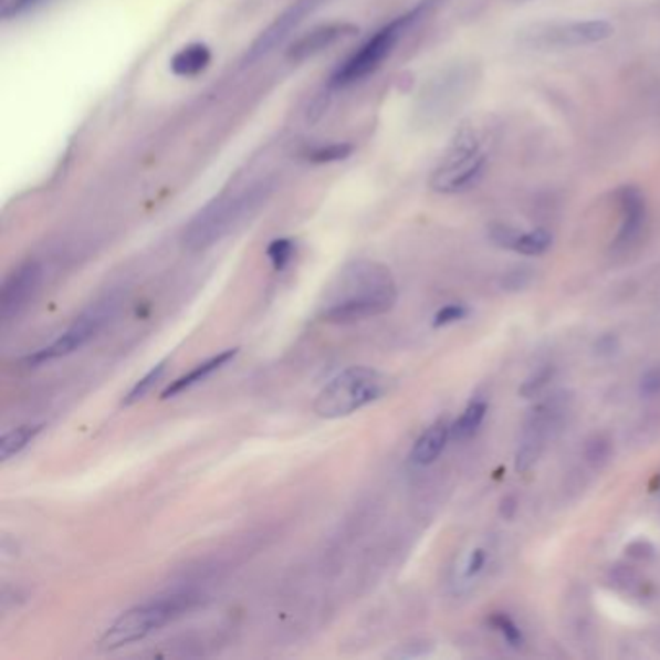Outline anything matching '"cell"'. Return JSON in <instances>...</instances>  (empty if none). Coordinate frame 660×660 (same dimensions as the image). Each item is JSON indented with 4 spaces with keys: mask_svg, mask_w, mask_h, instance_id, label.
Returning <instances> with one entry per match:
<instances>
[{
    "mask_svg": "<svg viewBox=\"0 0 660 660\" xmlns=\"http://www.w3.org/2000/svg\"><path fill=\"white\" fill-rule=\"evenodd\" d=\"M397 303V285L386 265L358 260L345 265L326 289L319 316L332 324H353L391 311Z\"/></svg>",
    "mask_w": 660,
    "mask_h": 660,
    "instance_id": "6da1fadb",
    "label": "cell"
},
{
    "mask_svg": "<svg viewBox=\"0 0 660 660\" xmlns=\"http://www.w3.org/2000/svg\"><path fill=\"white\" fill-rule=\"evenodd\" d=\"M492 144L489 126L476 123L459 126L430 177V188L440 195H461L476 187L489 169Z\"/></svg>",
    "mask_w": 660,
    "mask_h": 660,
    "instance_id": "7a4b0ae2",
    "label": "cell"
},
{
    "mask_svg": "<svg viewBox=\"0 0 660 660\" xmlns=\"http://www.w3.org/2000/svg\"><path fill=\"white\" fill-rule=\"evenodd\" d=\"M389 389V378L368 366H350L334 380L327 381L314 401V411L322 419H342L378 401Z\"/></svg>",
    "mask_w": 660,
    "mask_h": 660,
    "instance_id": "3957f363",
    "label": "cell"
},
{
    "mask_svg": "<svg viewBox=\"0 0 660 660\" xmlns=\"http://www.w3.org/2000/svg\"><path fill=\"white\" fill-rule=\"evenodd\" d=\"M265 198V188H249L239 195H223L208 203L185 231L188 249L203 250L221 241L234 227L254 213Z\"/></svg>",
    "mask_w": 660,
    "mask_h": 660,
    "instance_id": "277c9868",
    "label": "cell"
},
{
    "mask_svg": "<svg viewBox=\"0 0 660 660\" xmlns=\"http://www.w3.org/2000/svg\"><path fill=\"white\" fill-rule=\"evenodd\" d=\"M434 2L436 0H422L417 9H412L404 17L396 18L386 28H381L380 32L374 33L373 38L366 41L365 45L358 49L355 55H350L335 71L332 86H350V84L360 82V80H365L366 76H370V74L378 71L384 61L394 53V49L397 48V43L404 38L405 32H409L412 25L419 22L420 18L428 14V10L432 9Z\"/></svg>",
    "mask_w": 660,
    "mask_h": 660,
    "instance_id": "5b68a950",
    "label": "cell"
},
{
    "mask_svg": "<svg viewBox=\"0 0 660 660\" xmlns=\"http://www.w3.org/2000/svg\"><path fill=\"white\" fill-rule=\"evenodd\" d=\"M195 603L190 595H171V597L154 598L146 605L130 608L118 616L115 624L103 633L99 647L103 651H115L125 645L136 643L151 631L164 628L169 621L179 618Z\"/></svg>",
    "mask_w": 660,
    "mask_h": 660,
    "instance_id": "8992f818",
    "label": "cell"
},
{
    "mask_svg": "<svg viewBox=\"0 0 660 660\" xmlns=\"http://www.w3.org/2000/svg\"><path fill=\"white\" fill-rule=\"evenodd\" d=\"M614 35V25L605 20L535 25L523 33V43L535 49H574L600 43Z\"/></svg>",
    "mask_w": 660,
    "mask_h": 660,
    "instance_id": "52a82bcc",
    "label": "cell"
},
{
    "mask_svg": "<svg viewBox=\"0 0 660 660\" xmlns=\"http://www.w3.org/2000/svg\"><path fill=\"white\" fill-rule=\"evenodd\" d=\"M41 283V268L38 262H25L10 273L0 291V316L4 322L17 318L32 301Z\"/></svg>",
    "mask_w": 660,
    "mask_h": 660,
    "instance_id": "ba28073f",
    "label": "cell"
},
{
    "mask_svg": "<svg viewBox=\"0 0 660 660\" xmlns=\"http://www.w3.org/2000/svg\"><path fill=\"white\" fill-rule=\"evenodd\" d=\"M102 312H90L84 314L82 318L76 319V324L66 329L59 339L43 347V349L33 353L32 357H28V365L38 366L56 360V358L69 357L74 350H78L80 347H84L92 337H94L103 326Z\"/></svg>",
    "mask_w": 660,
    "mask_h": 660,
    "instance_id": "9c48e42d",
    "label": "cell"
},
{
    "mask_svg": "<svg viewBox=\"0 0 660 660\" xmlns=\"http://www.w3.org/2000/svg\"><path fill=\"white\" fill-rule=\"evenodd\" d=\"M556 419V407L554 404L541 405L531 412L523 438H521L520 450H517V471H528L535 465L536 459L543 453L544 443L548 440L552 425Z\"/></svg>",
    "mask_w": 660,
    "mask_h": 660,
    "instance_id": "30bf717a",
    "label": "cell"
},
{
    "mask_svg": "<svg viewBox=\"0 0 660 660\" xmlns=\"http://www.w3.org/2000/svg\"><path fill=\"white\" fill-rule=\"evenodd\" d=\"M316 4H318V0H298L295 7H291L285 14H281V17L277 18V20H275V22H273L260 38H258L256 43L250 49V63L268 55L270 51H273V49L281 45L283 41L287 40L291 32L295 30L296 25L303 22L304 18L311 14V10L314 9Z\"/></svg>",
    "mask_w": 660,
    "mask_h": 660,
    "instance_id": "8fae6325",
    "label": "cell"
},
{
    "mask_svg": "<svg viewBox=\"0 0 660 660\" xmlns=\"http://www.w3.org/2000/svg\"><path fill=\"white\" fill-rule=\"evenodd\" d=\"M357 32L358 28H355L353 24H339V22H335V24L318 25V28H314L311 32L301 35L291 45V49L287 51V59L289 61H293V63H303V61H308L312 56L319 55L322 51L332 48L337 41L350 38V35H355Z\"/></svg>",
    "mask_w": 660,
    "mask_h": 660,
    "instance_id": "7c38bea8",
    "label": "cell"
},
{
    "mask_svg": "<svg viewBox=\"0 0 660 660\" xmlns=\"http://www.w3.org/2000/svg\"><path fill=\"white\" fill-rule=\"evenodd\" d=\"M616 200L620 206L621 226L618 237L614 241V249L624 250L631 247L641 234L647 216V206L641 190L636 187H621L616 192Z\"/></svg>",
    "mask_w": 660,
    "mask_h": 660,
    "instance_id": "4fadbf2b",
    "label": "cell"
},
{
    "mask_svg": "<svg viewBox=\"0 0 660 660\" xmlns=\"http://www.w3.org/2000/svg\"><path fill=\"white\" fill-rule=\"evenodd\" d=\"M489 237L500 249L512 250L523 256H541L552 244V233L546 229L520 231L515 227L492 226Z\"/></svg>",
    "mask_w": 660,
    "mask_h": 660,
    "instance_id": "5bb4252c",
    "label": "cell"
},
{
    "mask_svg": "<svg viewBox=\"0 0 660 660\" xmlns=\"http://www.w3.org/2000/svg\"><path fill=\"white\" fill-rule=\"evenodd\" d=\"M451 438V427L446 422H436L422 432L419 440L415 442L411 451V463L417 467L432 465L436 459L440 458L446 443Z\"/></svg>",
    "mask_w": 660,
    "mask_h": 660,
    "instance_id": "9a60e30c",
    "label": "cell"
},
{
    "mask_svg": "<svg viewBox=\"0 0 660 660\" xmlns=\"http://www.w3.org/2000/svg\"><path fill=\"white\" fill-rule=\"evenodd\" d=\"M211 64V51L203 43H190L187 48L177 51L171 59L172 74L180 78H196L208 71Z\"/></svg>",
    "mask_w": 660,
    "mask_h": 660,
    "instance_id": "2e32d148",
    "label": "cell"
},
{
    "mask_svg": "<svg viewBox=\"0 0 660 660\" xmlns=\"http://www.w3.org/2000/svg\"><path fill=\"white\" fill-rule=\"evenodd\" d=\"M237 353H239V349L223 350V353H219L218 357H211L210 360L196 366L195 370H190L185 376H180L177 380L171 381V386L164 391V399L179 396L185 389L192 388L196 384L206 380L211 374L218 373L219 368H223L229 360H233L237 357Z\"/></svg>",
    "mask_w": 660,
    "mask_h": 660,
    "instance_id": "e0dca14e",
    "label": "cell"
},
{
    "mask_svg": "<svg viewBox=\"0 0 660 660\" xmlns=\"http://www.w3.org/2000/svg\"><path fill=\"white\" fill-rule=\"evenodd\" d=\"M41 430H43V425H22V427L7 432L0 440V459L9 461L18 455L28 443L35 440V436L40 434Z\"/></svg>",
    "mask_w": 660,
    "mask_h": 660,
    "instance_id": "ac0fdd59",
    "label": "cell"
},
{
    "mask_svg": "<svg viewBox=\"0 0 660 660\" xmlns=\"http://www.w3.org/2000/svg\"><path fill=\"white\" fill-rule=\"evenodd\" d=\"M486 409H489V407H486L484 401H473V404H469V407L463 411V415L453 422V427H451V438H453V440H459V442L473 438V436L476 434V430L481 428L482 420L486 417Z\"/></svg>",
    "mask_w": 660,
    "mask_h": 660,
    "instance_id": "d6986e66",
    "label": "cell"
},
{
    "mask_svg": "<svg viewBox=\"0 0 660 660\" xmlns=\"http://www.w3.org/2000/svg\"><path fill=\"white\" fill-rule=\"evenodd\" d=\"M355 151L353 144L347 142H335V144H327V146H319L306 154V161L314 165L337 164V161H345L350 154Z\"/></svg>",
    "mask_w": 660,
    "mask_h": 660,
    "instance_id": "ffe728a7",
    "label": "cell"
},
{
    "mask_svg": "<svg viewBox=\"0 0 660 660\" xmlns=\"http://www.w3.org/2000/svg\"><path fill=\"white\" fill-rule=\"evenodd\" d=\"M164 373L165 363L157 365L156 368H151V370H149V373L146 374L142 380L136 381V386H134V388L130 389V394L126 396L125 405L138 404L140 399H144V397L148 396L149 391H151V388H154L157 381H159V378L164 376Z\"/></svg>",
    "mask_w": 660,
    "mask_h": 660,
    "instance_id": "44dd1931",
    "label": "cell"
},
{
    "mask_svg": "<svg viewBox=\"0 0 660 660\" xmlns=\"http://www.w3.org/2000/svg\"><path fill=\"white\" fill-rule=\"evenodd\" d=\"M293 254H295V244L289 239H275L268 247V258L277 272L287 268L289 262L293 260Z\"/></svg>",
    "mask_w": 660,
    "mask_h": 660,
    "instance_id": "7402d4cb",
    "label": "cell"
},
{
    "mask_svg": "<svg viewBox=\"0 0 660 660\" xmlns=\"http://www.w3.org/2000/svg\"><path fill=\"white\" fill-rule=\"evenodd\" d=\"M490 624L504 636L505 641L512 645V647H521L523 645V636H521V629L513 624L512 618H507L505 614H494L490 618Z\"/></svg>",
    "mask_w": 660,
    "mask_h": 660,
    "instance_id": "603a6c76",
    "label": "cell"
},
{
    "mask_svg": "<svg viewBox=\"0 0 660 660\" xmlns=\"http://www.w3.org/2000/svg\"><path fill=\"white\" fill-rule=\"evenodd\" d=\"M467 314H469V308L463 306V304H448V306H443L442 311H438V314H436L434 327L450 326V324L461 322V319L467 318Z\"/></svg>",
    "mask_w": 660,
    "mask_h": 660,
    "instance_id": "cb8c5ba5",
    "label": "cell"
},
{
    "mask_svg": "<svg viewBox=\"0 0 660 660\" xmlns=\"http://www.w3.org/2000/svg\"><path fill=\"white\" fill-rule=\"evenodd\" d=\"M552 378V368L551 366H546L543 368L541 373H536L533 378H528L525 384H523V388H521V396L525 397H535L543 391L546 386H548V381Z\"/></svg>",
    "mask_w": 660,
    "mask_h": 660,
    "instance_id": "d4e9b609",
    "label": "cell"
},
{
    "mask_svg": "<svg viewBox=\"0 0 660 660\" xmlns=\"http://www.w3.org/2000/svg\"><path fill=\"white\" fill-rule=\"evenodd\" d=\"M608 455H610V442L603 436H595L587 446V459L593 465H600L605 463Z\"/></svg>",
    "mask_w": 660,
    "mask_h": 660,
    "instance_id": "484cf974",
    "label": "cell"
},
{
    "mask_svg": "<svg viewBox=\"0 0 660 660\" xmlns=\"http://www.w3.org/2000/svg\"><path fill=\"white\" fill-rule=\"evenodd\" d=\"M639 391L643 397L660 396V366H654L649 373L645 374L639 384Z\"/></svg>",
    "mask_w": 660,
    "mask_h": 660,
    "instance_id": "4316f807",
    "label": "cell"
},
{
    "mask_svg": "<svg viewBox=\"0 0 660 660\" xmlns=\"http://www.w3.org/2000/svg\"><path fill=\"white\" fill-rule=\"evenodd\" d=\"M38 0H0V17L4 20L22 14L24 10L30 9Z\"/></svg>",
    "mask_w": 660,
    "mask_h": 660,
    "instance_id": "83f0119b",
    "label": "cell"
},
{
    "mask_svg": "<svg viewBox=\"0 0 660 660\" xmlns=\"http://www.w3.org/2000/svg\"><path fill=\"white\" fill-rule=\"evenodd\" d=\"M528 273L525 270H517V272L507 273L505 275L504 287L510 289V291H517V289H523L525 285H528Z\"/></svg>",
    "mask_w": 660,
    "mask_h": 660,
    "instance_id": "f1b7e54d",
    "label": "cell"
},
{
    "mask_svg": "<svg viewBox=\"0 0 660 660\" xmlns=\"http://www.w3.org/2000/svg\"><path fill=\"white\" fill-rule=\"evenodd\" d=\"M620 347V343H618V337L612 334H606L595 343V349H597L598 355H612L616 353Z\"/></svg>",
    "mask_w": 660,
    "mask_h": 660,
    "instance_id": "f546056e",
    "label": "cell"
},
{
    "mask_svg": "<svg viewBox=\"0 0 660 660\" xmlns=\"http://www.w3.org/2000/svg\"><path fill=\"white\" fill-rule=\"evenodd\" d=\"M484 562H486V554H484V551H474L473 556H471V562H469V567H467V575L471 577V575L479 574L482 566H484Z\"/></svg>",
    "mask_w": 660,
    "mask_h": 660,
    "instance_id": "4dcf8cb0",
    "label": "cell"
},
{
    "mask_svg": "<svg viewBox=\"0 0 660 660\" xmlns=\"http://www.w3.org/2000/svg\"><path fill=\"white\" fill-rule=\"evenodd\" d=\"M517 512V502H515V497H505L504 502H502V515H504L505 520H512L513 513Z\"/></svg>",
    "mask_w": 660,
    "mask_h": 660,
    "instance_id": "1f68e13d",
    "label": "cell"
},
{
    "mask_svg": "<svg viewBox=\"0 0 660 660\" xmlns=\"http://www.w3.org/2000/svg\"><path fill=\"white\" fill-rule=\"evenodd\" d=\"M659 492H660V479H659Z\"/></svg>",
    "mask_w": 660,
    "mask_h": 660,
    "instance_id": "d6a6232c",
    "label": "cell"
}]
</instances>
